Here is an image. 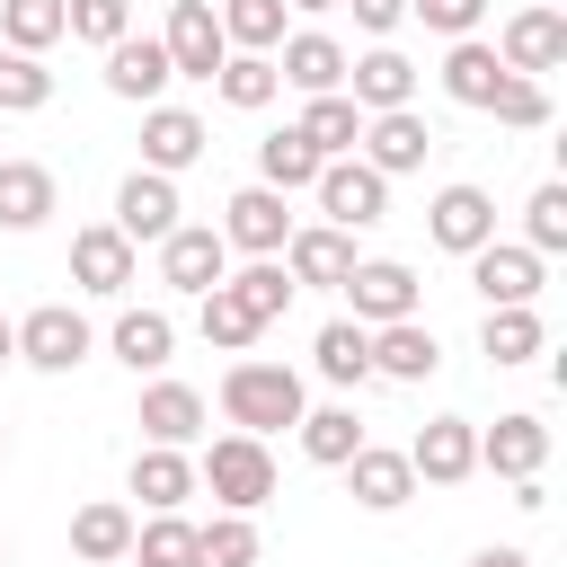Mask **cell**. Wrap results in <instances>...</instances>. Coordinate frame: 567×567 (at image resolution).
I'll use <instances>...</instances> for the list:
<instances>
[{
	"label": "cell",
	"mask_w": 567,
	"mask_h": 567,
	"mask_svg": "<svg viewBox=\"0 0 567 567\" xmlns=\"http://www.w3.org/2000/svg\"><path fill=\"white\" fill-rule=\"evenodd\" d=\"M301 372L292 363H257V354H239L230 372H221V416H230V434H284V425H301Z\"/></svg>",
	"instance_id": "1"
},
{
	"label": "cell",
	"mask_w": 567,
	"mask_h": 567,
	"mask_svg": "<svg viewBox=\"0 0 567 567\" xmlns=\"http://www.w3.org/2000/svg\"><path fill=\"white\" fill-rule=\"evenodd\" d=\"M195 487H213L221 514H257V505L275 496V452H266L257 434H221V443L195 461Z\"/></svg>",
	"instance_id": "2"
},
{
	"label": "cell",
	"mask_w": 567,
	"mask_h": 567,
	"mask_svg": "<svg viewBox=\"0 0 567 567\" xmlns=\"http://www.w3.org/2000/svg\"><path fill=\"white\" fill-rule=\"evenodd\" d=\"M310 195H319L328 230H372V221L390 213V177H381V168H363L354 151H346V159H328V168L310 177Z\"/></svg>",
	"instance_id": "3"
},
{
	"label": "cell",
	"mask_w": 567,
	"mask_h": 567,
	"mask_svg": "<svg viewBox=\"0 0 567 567\" xmlns=\"http://www.w3.org/2000/svg\"><path fill=\"white\" fill-rule=\"evenodd\" d=\"M470 284L487 310H532L549 284V257H532L523 239H487V248H470Z\"/></svg>",
	"instance_id": "4"
},
{
	"label": "cell",
	"mask_w": 567,
	"mask_h": 567,
	"mask_svg": "<svg viewBox=\"0 0 567 567\" xmlns=\"http://www.w3.org/2000/svg\"><path fill=\"white\" fill-rule=\"evenodd\" d=\"M89 319L71 310V301H44V310H27L18 319V363H35V372H80L89 363Z\"/></svg>",
	"instance_id": "5"
},
{
	"label": "cell",
	"mask_w": 567,
	"mask_h": 567,
	"mask_svg": "<svg viewBox=\"0 0 567 567\" xmlns=\"http://www.w3.org/2000/svg\"><path fill=\"white\" fill-rule=\"evenodd\" d=\"M159 53H168V71H177V80H213V71L230 62L213 0H168V35H159Z\"/></svg>",
	"instance_id": "6"
},
{
	"label": "cell",
	"mask_w": 567,
	"mask_h": 567,
	"mask_svg": "<svg viewBox=\"0 0 567 567\" xmlns=\"http://www.w3.org/2000/svg\"><path fill=\"white\" fill-rule=\"evenodd\" d=\"M425 151H434V124H425L416 106L363 115V133H354V159H363V168H381V177H408V168H425Z\"/></svg>",
	"instance_id": "7"
},
{
	"label": "cell",
	"mask_w": 567,
	"mask_h": 567,
	"mask_svg": "<svg viewBox=\"0 0 567 567\" xmlns=\"http://www.w3.org/2000/svg\"><path fill=\"white\" fill-rule=\"evenodd\" d=\"M354 301V328H390V319H416V275L399 257H354V275L337 284Z\"/></svg>",
	"instance_id": "8"
},
{
	"label": "cell",
	"mask_w": 567,
	"mask_h": 567,
	"mask_svg": "<svg viewBox=\"0 0 567 567\" xmlns=\"http://www.w3.org/2000/svg\"><path fill=\"white\" fill-rule=\"evenodd\" d=\"M221 275H230V248H221L213 221H177V230L159 239V284H168V292H213Z\"/></svg>",
	"instance_id": "9"
},
{
	"label": "cell",
	"mask_w": 567,
	"mask_h": 567,
	"mask_svg": "<svg viewBox=\"0 0 567 567\" xmlns=\"http://www.w3.org/2000/svg\"><path fill=\"white\" fill-rule=\"evenodd\" d=\"M408 470H416L425 487H461V478L478 470V425H470V416H425L416 443H408Z\"/></svg>",
	"instance_id": "10"
},
{
	"label": "cell",
	"mask_w": 567,
	"mask_h": 567,
	"mask_svg": "<svg viewBox=\"0 0 567 567\" xmlns=\"http://www.w3.org/2000/svg\"><path fill=\"white\" fill-rule=\"evenodd\" d=\"M496 62H505L514 80L558 71V62H567V18H558V9H514L505 35H496Z\"/></svg>",
	"instance_id": "11"
},
{
	"label": "cell",
	"mask_w": 567,
	"mask_h": 567,
	"mask_svg": "<svg viewBox=\"0 0 567 567\" xmlns=\"http://www.w3.org/2000/svg\"><path fill=\"white\" fill-rule=\"evenodd\" d=\"M346 97H354V115H390V106H408V97H416V62H408L399 44L346 53Z\"/></svg>",
	"instance_id": "12"
},
{
	"label": "cell",
	"mask_w": 567,
	"mask_h": 567,
	"mask_svg": "<svg viewBox=\"0 0 567 567\" xmlns=\"http://www.w3.org/2000/svg\"><path fill=\"white\" fill-rule=\"evenodd\" d=\"M284 239H292V213H284V195H275V186H239V195L221 204V248L284 257Z\"/></svg>",
	"instance_id": "13"
},
{
	"label": "cell",
	"mask_w": 567,
	"mask_h": 567,
	"mask_svg": "<svg viewBox=\"0 0 567 567\" xmlns=\"http://www.w3.org/2000/svg\"><path fill=\"white\" fill-rule=\"evenodd\" d=\"M425 239L452 248V257L487 248V239H496V195H487V186H443V195L425 204Z\"/></svg>",
	"instance_id": "14"
},
{
	"label": "cell",
	"mask_w": 567,
	"mask_h": 567,
	"mask_svg": "<svg viewBox=\"0 0 567 567\" xmlns=\"http://www.w3.org/2000/svg\"><path fill=\"white\" fill-rule=\"evenodd\" d=\"M284 275H292V292H301V284H310V292H337V284L354 275V230H328V221L292 230V239H284Z\"/></svg>",
	"instance_id": "15"
},
{
	"label": "cell",
	"mask_w": 567,
	"mask_h": 567,
	"mask_svg": "<svg viewBox=\"0 0 567 567\" xmlns=\"http://www.w3.org/2000/svg\"><path fill=\"white\" fill-rule=\"evenodd\" d=\"M540 461H549V425L532 416V408H514V416H496L487 434H478V470H496V478H540Z\"/></svg>",
	"instance_id": "16"
},
{
	"label": "cell",
	"mask_w": 567,
	"mask_h": 567,
	"mask_svg": "<svg viewBox=\"0 0 567 567\" xmlns=\"http://www.w3.org/2000/svg\"><path fill=\"white\" fill-rule=\"evenodd\" d=\"M275 80H284V89H301V97H337V89H346V44H337L328 27H301V35H284Z\"/></svg>",
	"instance_id": "17"
},
{
	"label": "cell",
	"mask_w": 567,
	"mask_h": 567,
	"mask_svg": "<svg viewBox=\"0 0 567 567\" xmlns=\"http://www.w3.org/2000/svg\"><path fill=\"white\" fill-rule=\"evenodd\" d=\"M115 230H124L133 248H142V239L159 248V239L177 230V177H151V168H133V177L115 186Z\"/></svg>",
	"instance_id": "18"
},
{
	"label": "cell",
	"mask_w": 567,
	"mask_h": 567,
	"mask_svg": "<svg viewBox=\"0 0 567 567\" xmlns=\"http://www.w3.org/2000/svg\"><path fill=\"white\" fill-rule=\"evenodd\" d=\"M204 159V115L195 106H151L142 115V168L151 177H177V168H195Z\"/></svg>",
	"instance_id": "19"
},
{
	"label": "cell",
	"mask_w": 567,
	"mask_h": 567,
	"mask_svg": "<svg viewBox=\"0 0 567 567\" xmlns=\"http://www.w3.org/2000/svg\"><path fill=\"white\" fill-rule=\"evenodd\" d=\"M71 284H80V292H97V301H115V292L133 284V239H124L115 221L80 230V239H71Z\"/></svg>",
	"instance_id": "20"
},
{
	"label": "cell",
	"mask_w": 567,
	"mask_h": 567,
	"mask_svg": "<svg viewBox=\"0 0 567 567\" xmlns=\"http://www.w3.org/2000/svg\"><path fill=\"white\" fill-rule=\"evenodd\" d=\"M346 496H354L363 514H399V505L416 496V470H408V452H381V443H363V452L346 461Z\"/></svg>",
	"instance_id": "21"
},
{
	"label": "cell",
	"mask_w": 567,
	"mask_h": 567,
	"mask_svg": "<svg viewBox=\"0 0 567 567\" xmlns=\"http://www.w3.org/2000/svg\"><path fill=\"white\" fill-rule=\"evenodd\" d=\"M168 80H177V71H168L159 35H124V44H106V89H115L124 106H159Z\"/></svg>",
	"instance_id": "22"
},
{
	"label": "cell",
	"mask_w": 567,
	"mask_h": 567,
	"mask_svg": "<svg viewBox=\"0 0 567 567\" xmlns=\"http://www.w3.org/2000/svg\"><path fill=\"white\" fill-rule=\"evenodd\" d=\"M133 425H142V443H168V452H186V443L204 434V390H186V381H151Z\"/></svg>",
	"instance_id": "23"
},
{
	"label": "cell",
	"mask_w": 567,
	"mask_h": 567,
	"mask_svg": "<svg viewBox=\"0 0 567 567\" xmlns=\"http://www.w3.org/2000/svg\"><path fill=\"white\" fill-rule=\"evenodd\" d=\"M434 363H443V346H434L425 319H390V328H372V372H381V381H434Z\"/></svg>",
	"instance_id": "24"
},
{
	"label": "cell",
	"mask_w": 567,
	"mask_h": 567,
	"mask_svg": "<svg viewBox=\"0 0 567 567\" xmlns=\"http://www.w3.org/2000/svg\"><path fill=\"white\" fill-rule=\"evenodd\" d=\"M71 558H89V567L133 558V514H124L115 496H89V505L71 514Z\"/></svg>",
	"instance_id": "25"
},
{
	"label": "cell",
	"mask_w": 567,
	"mask_h": 567,
	"mask_svg": "<svg viewBox=\"0 0 567 567\" xmlns=\"http://www.w3.org/2000/svg\"><path fill=\"white\" fill-rule=\"evenodd\" d=\"M44 221H53V168L0 159V230H44Z\"/></svg>",
	"instance_id": "26"
},
{
	"label": "cell",
	"mask_w": 567,
	"mask_h": 567,
	"mask_svg": "<svg viewBox=\"0 0 567 567\" xmlns=\"http://www.w3.org/2000/svg\"><path fill=\"white\" fill-rule=\"evenodd\" d=\"M505 89V62H496V44H478V35H461L452 53H443V97L452 106H478L487 115V97Z\"/></svg>",
	"instance_id": "27"
},
{
	"label": "cell",
	"mask_w": 567,
	"mask_h": 567,
	"mask_svg": "<svg viewBox=\"0 0 567 567\" xmlns=\"http://www.w3.org/2000/svg\"><path fill=\"white\" fill-rule=\"evenodd\" d=\"M310 363H319V381H337V390H363V381H372V328H354V319H328V328L310 337Z\"/></svg>",
	"instance_id": "28"
},
{
	"label": "cell",
	"mask_w": 567,
	"mask_h": 567,
	"mask_svg": "<svg viewBox=\"0 0 567 567\" xmlns=\"http://www.w3.org/2000/svg\"><path fill=\"white\" fill-rule=\"evenodd\" d=\"M133 496H142L151 514H177V505L195 496V461L168 452V443H142V452H133Z\"/></svg>",
	"instance_id": "29"
},
{
	"label": "cell",
	"mask_w": 567,
	"mask_h": 567,
	"mask_svg": "<svg viewBox=\"0 0 567 567\" xmlns=\"http://www.w3.org/2000/svg\"><path fill=\"white\" fill-rule=\"evenodd\" d=\"M292 434H301V452H310L319 470H346V461L363 452V416H354L346 399H337V408H301V425H292Z\"/></svg>",
	"instance_id": "30"
},
{
	"label": "cell",
	"mask_w": 567,
	"mask_h": 567,
	"mask_svg": "<svg viewBox=\"0 0 567 567\" xmlns=\"http://www.w3.org/2000/svg\"><path fill=\"white\" fill-rule=\"evenodd\" d=\"M221 292L257 319V328H275L284 310H292V275H284V257H257V266H239V275H221Z\"/></svg>",
	"instance_id": "31"
},
{
	"label": "cell",
	"mask_w": 567,
	"mask_h": 567,
	"mask_svg": "<svg viewBox=\"0 0 567 567\" xmlns=\"http://www.w3.org/2000/svg\"><path fill=\"white\" fill-rule=\"evenodd\" d=\"M106 346H115V363H124V372H159V363H168V346H177V319H168V310H124Z\"/></svg>",
	"instance_id": "32"
},
{
	"label": "cell",
	"mask_w": 567,
	"mask_h": 567,
	"mask_svg": "<svg viewBox=\"0 0 567 567\" xmlns=\"http://www.w3.org/2000/svg\"><path fill=\"white\" fill-rule=\"evenodd\" d=\"M549 346V328H540V310H487L478 319V354L496 363V372H514V363H532Z\"/></svg>",
	"instance_id": "33"
},
{
	"label": "cell",
	"mask_w": 567,
	"mask_h": 567,
	"mask_svg": "<svg viewBox=\"0 0 567 567\" xmlns=\"http://www.w3.org/2000/svg\"><path fill=\"white\" fill-rule=\"evenodd\" d=\"M292 133H301V142H310L319 159H346V151H354V133H363V115H354V97L337 89V97H310Z\"/></svg>",
	"instance_id": "34"
},
{
	"label": "cell",
	"mask_w": 567,
	"mask_h": 567,
	"mask_svg": "<svg viewBox=\"0 0 567 567\" xmlns=\"http://www.w3.org/2000/svg\"><path fill=\"white\" fill-rule=\"evenodd\" d=\"M319 168H328V159H319V151H310V142L292 133V124L257 142V186H275V195H292V186H310Z\"/></svg>",
	"instance_id": "35"
},
{
	"label": "cell",
	"mask_w": 567,
	"mask_h": 567,
	"mask_svg": "<svg viewBox=\"0 0 567 567\" xmlns=\"http://www.w3.org/2000/svg\"><path fill=\"white\" fill-rule=\"evenodd\" d=\"M221 44L230 53H275L284 44V0H221Z\"/></svg>",
	"instance_id": "36"
},
{
	"label": "cell",
	"mask_w": 567,
	"mask_h": 567,
	"mask_svg": "<svg viewBox=\"0 0 567 567\" xmlns=\"http://www.w3.org/2000/svg\"><path fill=\"white\" fill-rule=\"evenodd\" d=\"M257 558H266V540H257L248 514H213V523H195V567H257Z\"/></svg>",
	"instance_id": "37"
},
{
	"label": "cell",
	"mask_w": 567,
	"mask_h": 567,
	"mask_svg": "<svg viewBox=\"0 0 567 567\" xmlns=\"http://www.w3.org/2000/svg\"><path fill=\"white\" fill-rule=\"evenodd\" d=\"M213 89H221V106H239V115H257V106H275V53H230L221 71H213Z\"/></svg>",
	"instance_id": "38"
},
{
	"label": "cell",
	"mask_w": 567,
	"mask_h": 567,
	"mask_svg": "<svg viewBox=\"0 0 567 567\" xmlns=\"http://www.w3.org/2000/svg\"><path fill=\"white\" fill-rule=\"evenodd\" d=\"M195 328H204V346H213V354H248V346L266 337V328H257L221 284H213V292H195Z\"/></svg>",
	"instance_id": "39"
},
{
	"label": "cell",
	"mask_w": 567,
	"mask_h": 567,
	"mask_svg": "<svg viewBox=\"0 0 567 567\" xmlns=\"http://www.w3.org/2000/svg\"><path fill=\"white\" fill-rule=\"evenodd\" d=\"M0 44H9V53L62 44V0H0Z\"/></svg>",
	"instance_id": "40"
},
{
	"label": "cell",
	"mask_w": 567,
	"mask_h": 567,
	"mask_svg": "<svg viewBox=\"0 0 567 567\" xmlns=\"http://www.w3.org/2000/svg\"><path fill=\"white\" fill-rule=\"evenodd\" d=\"M35 106H53L44 53H9V44H0V115H35Z\"/></svg>",
	"instance_id": "41"
},
{
	"label": "cell",
	"mask_w": 567,
	"mask_h": 567,
	"mask_svg": "<svg viewBox=\"0 0 567 567\" xmlns=\"http://www.w3.org/2000/svg\"><path fill=\"white\" fill-rule=\"evenodd\" d=\"M133 558H142V567H195V523H186V514L133 523Z\"/></svg>",
	"instance_id": "42"
},
{
	"label": "cell",
	"mask_w": 567,
	"mask_h": 567,
	"mask_svg": "<svg viewBox=\"0 0 567 567\" xmlns=\"http://www.w3.org/2000/svg\"><path fill=\"white\" fill-rule=\"evenodd\" d=\"M523 248H532V257H558V248H567V186H558V177L532 186V204H523Z\"/></svg>",
	"instance_id": "43"
},
{
	"label": "cell",
	"mask_w": 567,
	"mask_h": 567,
	"mask_svg": "<svg viewBox=\"0 0 567 567\" xmlns=\"http://www.w3.org/2000/svg\"><path fill=\"white\" fill-rule=\"evenodd\" d=\"M62 35H80V44H124L133 35V9L124 0H62Z\"/></svg>",
	"instance_id": "44"
},
{
	"label": "cell",
	"mask_w": 567,
	"mask_h": 567,
	"mask_svg": "<svg viewBox=\"0 0 567 567\" xmlns=\"http://www.w3.org/2000/svg\"><path fill=\"white\" fill-rule=\"evenodd\" d=\"M487 115H496V124H514V133H540V124H549V89H540V80H514V71H505V89L487 97Z\"/></svg>",
	"instance_id": "45"
},
{
	"label": "cell",
	"mask_w": 567,
	"mask_h": 567,
	"mask_svg": "<svg viewBox=\"0 0 567 567\" xmlns=\"http://www.w3.org/2000/svg\"><path fill=\"white\" fill-rule=\"evenodd\" d=\"M408 9H416L434 35H452V44H461V35H478V18H487V0H408Z\"/></svg>",
	"instance_id": "46"
},
{
	"label": "cell",
	"mask_w": 567,
	"mask_h": 567,
	"mask_svg": "<svg viewBox=\"0 0 567 567\" xmlns=\"http://www.w3.org/2000/svg\"><path fill=\"white\" fill-rule=\"evenodd\" d=\"M346 9H354V27H363V35H390V27L408 18V0H346Z\"/></svg>",
	"instance_id": "47"
},
{
	"label": "cell",
	"mask_w": 567,
	"mask_h": 567,
	"mask_svg": "<svg viewBox=\"0 0 567 567\" xmlns=\"http://www.w3.org/2000/svg\"><path fill=\"white\" fill-rule=\"evenodd\" d=\"M470 567H532V549H514V540H496V549H478Z\"/></svg>",
	"instance_id": "48"
},
{
	"label": "cell",
	"mask_w": 567,
	"mask_h": 567,
	"mask_svg": "<svg viewBox=\"0 0 567 567\" xmlns=\"http://www.w3.org/2000/svg\"><path fill=\"white\" fill-rule=\"evenodd\" d=\"M0 363H18V328L9 319H0Z\"/></svg>",
	"instance_id": "49"
},
{
	"label": "cell",
	"mask_w": 567,
	"mask_h": 567,
	"mask_svg": "<svg viewBox=\"0 0 567 567\" xmlns=\"http://www.w3.org/2000/svg\"><path fill=\"white\" fill-rule=\"evenodd\" d=\"M284 9H337V0H284Z\"/></svg>",
	"instance_id": "50"
},
{
	"label": "cell",
	"mask_w": 567,
	"mask_h": 567,
	"mask_svg": "<svg viewBox=\"0 0 567 567\" xmlns=\"http://www.w3.org/2000/svg\"><path fill=\"white\" fill-rule=\"evenodd\" d=\"M0 558H9V532H0Z\"/></svg>",
	"instance_id": "51"
},
{
	"label": "cell",
	"mask_w": 567,
	"mask_h": 567,
	"mask_svg": "<svg viewBox=\"0 0 567 567\" xmlns=\"http://www.w3.org/2000/svg\"><path fill=\"white\" fill-rule=\"evenodd\" d=\"M0 452H9V434H0Z\"/></svg>",
	"instance_id": "52"
}]
</instances>
